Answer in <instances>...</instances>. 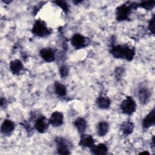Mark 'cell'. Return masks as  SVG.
Returning <instances> with one entry per match:
<instances>
[{"label":"cell","instance_id":"obj_11","mask_svg":"<svg viewBox=\"0 0 155 155\" xmlns=\"http://www.w3.org/2000/svg\"><path fill=\"white\" fill-rule=\"evenodd\" d=\"M48 120L53 127H60L64 123V114L60 111H55L51 113Z\"/></svg>","mask_w":155,"mask_h":155},{"label":"cell","instance_id":"obj_12","mask_svg":"<svg viewBox=\"0 0 155 155\" xmlns=\"http://www.w3.org/2000/svg\"><path fill=\"white\" fill-rule=\"evenodd\" d=\"M95 145V140L91 135L83 133L81 134L80 139L79 141V145L90 149Z\"/></svg>","mask_w":155,"mask_h":155},{"label":"cell","instance_id":"obj_8","mask_svg":"<svg viewBox=\"0 0 155 155\" xmlns=\"http://www.w3.org/2000/svg\"><path fill=\"white\" fill-rule=\"evenodd\" d=\"M15 128V123L12 120L6 119L3 121V122L1 124V133L3 136L9 137L13 134Z\"/></svg>","mask_w":155,"mask_h":155},{"label":"cell","instance_id":"obj_14","mask_svg":"<svg viewBox=\"0 0 155 155\" xmlns=\"http://www.w3.org/2000/svg\"><path fill=\"white\" fill-rule=\"evenodd\" d=\"M9 69L10 72L14 75H19L24 70V65L19 59H14L10 61L9 64Z\"/></svg>","mask_w":155,"mask_h":155},{"label":"cell","instance_id":"obj_23","mask_svg":"<svg viewBox=\"0 0 155 155\" xmlns=\"http://www.w3.org/2000/svg\"><path fill=\"white\" fill-rule=\"evenodd\" d=\"M125 73V68L122 67H116L114 70V77L117 81L122 79Z\"/></svg>","mask_w":155,"mask_h":155},{"label":"cell","instance_id":"obj_13","mask_svg":"<svg viewBox=\"0 0 155 155\" xmlns=\"http://www.w3.org/2000/svg\"><path fill=\"white\" fill-rule=\"evenodd\" d=\"M155 124L154 108H153L143 119L142 127L143 130H147L153 126Z\"/></svg>","mask_w":155,"mask_h":155},{"label":"cell","instance_id":"obj_25","mask_svg":"<svg viewBox=\"0 0 155 155\" xmlns=\"http://www.w3.org/2000/svg\"><path fill=\"white\" fill-rule=\"evenodd\" d=\"M154 15H153L148 21V28L152 35H154Z\"/></svg>","mask_w":155,"mask_h":155},{"label":"cell","instance_id":"obj_19","mask_svg":"<svg viewBox=\"0 0 155 155\" xmlns=\"http://www.w3.org/2000/svg\"><path fill=\"white\" fill-rule=\"evenodd\" d=\"M134 128V125L133 122H132L130 120H125L123 122L120 126V129L121 132L126 136L131 134Z\"/></svg>","mask_w":155,"mask_h":155},{"label":"cell","instance_id":"obj_20","mask_svg":"<svg viewBox=\"0 0 155 155\" xmlns=\"http://www.w3.org/2000/svg\"><path fill=\"white\" fill-rule=\"evenodd\" d=\"M54 93L58 96L61 97H64L67 95V88L65 85L61 84L58 81H56L54 83Z\"/></svg>","mask_w":155,"mask_h":155},{"label":"cell","instance_id":"obj_17","mask_svg":"<svg viewBox=\"0 0 155 155\" xmlns=\"http://www.w3.org/2000/svg\"><path fill=\"white\" fill-rule=\"evenodd\" d=\"M73 125L80 134L84 133L87 128V121L84 117H82L76 118L73 122Z\"/></svg>","mask_w":155,"mask_h":155},{"label":"cell","instance_id":"obj_3","mask_svg":"<svg viewBox=\"0 0 155 155\" xmlns=\"http://www.w3.org/2000/svg\"><path fill=\"white\" fill-rule=\"evenodd\" d=\"M52 32L51 28H50L47 24L42 20L38 19H36L31 28V33L40 38L45 37L50 35Z\"/></svg>","mask_w":155,"mask_h":155},{"label":"cell","instance_id":"obj_4","mask_svg":"<svg viewBox=\"0 0 155 155\" xmlns=\"http://www.w3.org/2000/svg\"><path fill=\"white\" fill-rule=\"evenodd\" d=\"M54 141L58 154L61 155H68L71 154V145L67 139L62 137H56Z\"/></svg>","mask_w":155,"mask_h":155},{"label":"cell","instance_id":"obj_28","mask_svg":"<svg viewBox=\"0 0 155 155\" xmlns=\"http://www.w3.org/2000/svg\"><path fill=\"white\" fill-rule=\"evenodd\" d=\"M2 2H3L4 3L6 4H10L12 1H2Z\"/></svg>","mask_w":155,"mask_h":155},{"label":"cell","instance_id":"obj_18","mask_svg":"<svg viewBox=\"0 0 155 155\" xmlns=\"http://www.w3.org/2000/svg\"><path fill=\"white\" fill-rule=\"evenodd\" d=\"M110 125L106 121H100L96 127L97 134L99 137L105 136L109 131Z\"/></svg>","mask_w":155,"mask_h":155},{"label":"cell","instance_id":"obj_22","mask_svg":"<svg viewBox=\"0 0 155 155\" xmlns=\"http://www.w3.org/2000/svg\"><path fill=\"white\" fill-rule=\"evenodd\" d=\"M53 2L55 3L58 6H59L64 12L65 14H67L68 13L70 8L67 2L64 1H55Z\"/></svg>","mask_w":155,"mask_h":155},{"label":"cell","instance_id":"obj_9","mask_svg":"<svg viewBox=\"0 0 155 155\" xmlns=\"http://www.w3.org/2000/svg\"><path fill=\"white\" fill-rule=\"evenodd\" d=\"M39 56L46 62H53L56 58L55 50L51 48H42L39 51Z\"/></svg>","mask_w":155,"mask_h":155},{"label":"cell","instance_id":"obj_5","mask_svg":"<svg viewBox=\"0 0 155 155\" xmlns=\"http://www.w3.org/2000/svg\"><path fill=\"white\" fill-rule=\"evenodd\" d=\"M137 104L131 96H127L120 104V110L125 115L131 116L136 110Z\"/></svg>","mask_w":155,"mask_h":155},{"label":"cell","instance_id":"obj_27","mask_svg":"<svg viewBox=\"0 0 155 155\" xmlns=\"http://www.w3.org/2000/svg\"><path fill=\"white\" fill-rule=\"evenodd\" d=\"M150 148L151 149V150L154 152V149H155V143H154V136L153 135L152 136V138L151 139V142H150Z\"/></svg>","mask_w":155,"mask_h":155},{"label":"cell","instance_id":"obj_16","mask_svg":"<svg viewBox=\"0 0 155 155\" xmlns=\"http://www.w3.org/2000/svg\"><path fill=\"white\" fill-rule=\"evenodd\" d=\"M91 153L94 155H105L108 153V147L103 143H100L98 144H95L90 149Z\"/></svg>","mask_w":155,"mask_h":155},{"label":"cell","instance_id":"obj_10","mask_svg":"<svg viewBox=\"0 0 155 155\" xmlns=\"http://www.w3.org/2000/svg\"><path fill=\"white\" fill-rule=\"evenodd\" d=\"M151 97V91L145 87H140L137 92L138 100L142 105H145L148 103Z\"/></svg>","mask_w":155,"mask_h":155},{"label":"cell","instance_id":"obj_7","mask_svg":"<svg viewBox=\"0 0 155 155\" xmlns=\"http://www.w3.org/2000/svg\"><path fill=\"white\" fill-rule=\"evenodd\" d=\"M50 122L48 119L44 116L38 117L35 121L34 128L40 133H44L48 128Z\"/></svg>","mask_w":155,"mask_h":155},{"label":"cell","instance_id":"obj_6","mask_svg":"<svg viewBox=\"0 0 155 155\" xmlns=\"http://www.w3.org/2000/svg\"><path fill=\"white\" fill-rule=\"evenodd\" d=\"M70 42L75 49L80 50L85 48L90 44V40L81 34L75 33L71 36Z\"/></svg>","mask_w":155,"mask_h":155},{"label":"cell","instance_id":"obj_2","mask_svg":"<svg viewBox=\"0 0 155 155\" xmlns=\"http://www.w3.org/2000/svg\"><path fill=\"white\" fill-rule=\"evenodd\" d=\"M122 5H119L116 8V19L119 22L127 21L130 19L133 9H136L137 7V3L128 2Z\"/></svg>","mask_w":155,"mask_h":155},{"label":"cell","instance_id":"obj_1","mask_svg":"<svg viewBox=\"0 0 155 155\" xmlns=\"http://www.w3.org/2000/svg\"><path fill=\"white\" fill-rule=\"evenodd\" d=\"M110 53L116 59H125L127 61H131L136 54V50L134 47L128 44H111L110 49Z\"/></svg>","mask_w":155,"mask_h":155},{"label":"cell","instance_id":"obj_21","mask_svg":"<svg viewBox=\"0 0 155 155\" xmlns=\"http://www.w3.org/2000/svg\"><path fill=\"white\" fill-rule=\"evenodd\" d=\"M155 6L154 1H143L140 3H137V7L142 8L146 10H151Z\"/></svg>","mask_w":155,"mask_h":155},{"label":"cell","instance_id":"obj_29","mask_svg":"<svg viewBox=\"0 0 155 155\" xmlns=\"http://www.w3.org/2000/svg\"><path fill=\"white\" fill-rule=\"evenodd\" d=\"M82 2V1H73V3H74L75 4H79V3Z\"/></svg>","mask_w":155,"mask_h":155},{"label":"cell","instance_id":"obj_15","mask_svg":"<svg viewBox=\"0 0 155 155\" xmlns=\"http://www.w3.org/2000/svg\"><path fill=\"white\" fill-rule=\"evenodd\" d=\"M111 103L110 98L105 95H100L96 100V104L97 107L102 110H107L110 108Z\"/></svg>","mask_w":155,"mask_h":155},{"label":"cell","instance_id":"obj_24","mask_svg":"<svg viewBox=\"0 0 155 155\" xmlns=\"http://www.w3.org/2000/svg\"><path fill=\"white\" fill-rule=\"evenodd\" d=\"M59 73L62 78H66L69 74V68L66 65H62L59 68Z\"/></svg>","mask_w":155,"mask_h":155},{"label":"cell","instance_id":"obj_26","mask_svg":"<svg viewBox=\"0 0 155 155\" xmlns=\"http://www.w3.org/2000/svg\"><path fill=\"white\" fill-rule=\"evenodd\" d=\"M7 104H8V102H7V101L6 100V99L5 97H1V100H0V105H1V108H4L5 107H6L7 106Z\"/></svg>","mask_w":155,"mask_h":155}]
</instances>
